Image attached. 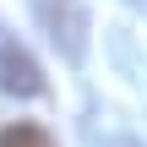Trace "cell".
Listing matches in <instances>:
<instances>
[{
    "instance_id": "obj_3",
    "label": "cell",
    "mask_w": 147,
    "mask_h": 147,
    "mask_svg": "<svg viewBox=\"0 0 147 147\" xmlns=\"http://www.w3.org/2000/svg\"><path fill=\"white\" fill-rule=\"evenodd\" d=\"M0 147H55V136H49L44 125H27V120H22V125H5V131H0Z\"/></svg>"
},
{
    "instance_id": "obj_1",
    "label": "cell",
    "mask_w": 147,
    "mask_h": 147,
    "mask_svg": "<svg viewBox=\"0 0 147 147\" xmlns=\"http://www.w3.org/2000/svg\"><path fill=\"white\" fill-rule=\"evenodd\" d=\"M33 5V22L49 33V44L65 55V60H82L87 55V0H27Z\"/></svg>"
},
{
    "instance_id": "obj_2",
    "label": "cell",
    "mask_w": 147,
    "mask_h": 147,
    "mask_svg": "<svg viewBox=\"0 0 147 147\" xmlns=\"http://www.w3.org/2000/svg\"><path fill=\"white\" fill-rule=\"evenodd\" d=\"M0 93H11V98H38L44 93V71H38V60L0 27Z\"/></svg>"
}]
</instances>
